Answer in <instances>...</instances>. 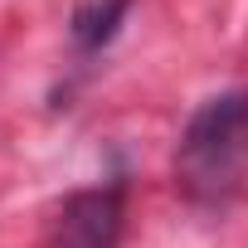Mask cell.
<instances>
[{"instance_id":"6da1fadb","label":"cell","mask_w":248,"mask_h":248,"mask_svg":"<svg viewBox=\"0 0 248 248\" xmlns=\"http://www.w3.org/2000/svg\"><path fill=\"white\" fill-rule=\"evenodd\" d=\"M248 170V88L209 93L180 127L175 141V185L185 200L224 209Z\"/></svg>"},{"instance_id":"7a4b0ae2","label":"cell","mask_w":248,"mask_h":248,"mask_svg":"<svg viewBox=\"0 0 248 248\" xmlns=\"http://www.w3.org/2000/svg\"><path fill=\"white\" fill-rule=\"evenodd\" d=\"M122 180H102L88 190H73L59 214L49 219L44 248H117L122 238Z\"/></svg>"},{"instance_id":"3957f363","label":"cell","mask_w":248,"mask_h":248,"mask_svg":"<svg viewBox=\"0 0 248 248\" xmlns=\"http://www.w3.org/2000/svg\"><path fill=\"white\" fill-rule=\"evenodd\" d=\"M132 5H137V0H83V5H73L68 39H73L78 59H93V54H102V49L117 39L122 20L132 15Z\"/></svg>"}]
</instances>
